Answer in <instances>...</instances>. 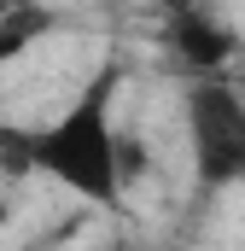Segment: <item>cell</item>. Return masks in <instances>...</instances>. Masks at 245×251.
<instances>
[{"label":"cell","mask_w":245,"mask_h":251,"mask_svg":"<svg viewBox=\"0 0 245 251\" xmlns=\"http://www.w3.org/2000/svg\"><path fill=\"white\" fill-rule=\"evenodd\" d=\"M117 82H122V64L105 59L88 76V88L64 105L53 123H41V128H0V164L12 176H47L64 193L88 199L94 210H111L122 193H128L122 164H117V123H111Z\"/></svg>","instance_id":"6da1fadb"},{"label":"cell","mask_w":245,"mask_h":251,"mask_svg":"<svg viewBox=\"0 0 245 251\" xmlns=\"http://www.w3.org/2000/svg\"><path fill=\"white\" fill-rule=\"evenodd\" d=\"M187 146L193 176L204 187H240L245 181V94L228 76H193L187 88Z\"/></svg>","instance_id":"7a4b0ae2"},{"label":"cell","mask_w":245,"mask_h":251,"mask_svg":"<svg viewBox=\"0 0 245 251\" xmlns=\"http://www.w3.org/2000/svg\"><path fill=\"white\" fill-rule=\"evenodd\" d=\"M164 47L187 76H222V64H234L240 53V35L216 18V6H193L164 18Z\"/></svg>","instance_id":"3957f363"},{"label":"cell","mask_w":245,"mask_h":251,"mask_svg":"<svg viewBox=\"0 0 245 251\" xmlns=\"http://www.w3.org/2000/svg\"><path fill=\"white\" fill-rule=\"evenodd\" d=\"M47 29H53V12H41L29 0H6L0 6V64L18 59V53H29Z\"/></svg>","instance_id":"277c9868"},{"label":"cell","mask_w":245,"mask_h":251,"mask_svg":"<svg viewBox=\"0 0 245 251\" xmlns=\"http://www.w3.org/2000/svg\"><path fill=\"white\" fill-rule=\"evenodd\" d=\"M152 6L170 18V12H193V6H210V0H152Z\"/></svg>","instance_id":"5b68a950"}]
</instances>
